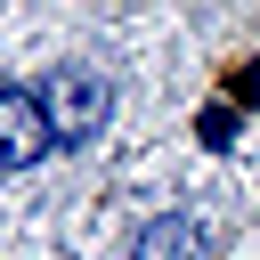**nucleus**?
Instances as JSON below:
<instances>
[{
    "mask_svg": "<svg viewBox=\"0 0 260 260\" xmlns=\"http://www.w3.org/2000/svg\"><path fill=\"white\" fill-rule=\"evenodd\" d=\"M41 106H49L57 138H89V130H106V114H114V89H106L89 65H57V73L41 81Z\"/></svg>",
    "mask_w": 260,
    "mask_h": 260,
    "instance_id": "nucleus-1",
    "label": "nucleus"
},
{
    "mask_svg": "<svg viewBox=\"0 0 260 260\" xmlns=\"http://www.w3.org/2000/svg\"><path fill=\"white\" fill-rule=\"evenodd\" d=\"M57 146V122L41 106V89H0V171H24Z\"/></svg>",
    "mask_w": 260,
    "mask_h": 260,
    "instance_id": "nucleus-2",
    "label": "nucleus"
},
{
    "mask_svg": "<svg viewBox=\"0 0 260 260\" xmlns=\"http://www.w3.org/2000/svg\"><path fill=\"white\" fill-rule=\"evenodd\" d=\"M203 252H211V244H203L195 219H146L138 244H130V260H203Z\"/></svg>",
    "mask_w": 260,
    "mask_h": 260,
    "instance_id": "nucleus-3",
    "label": "nucleus"
}]
</instances>
